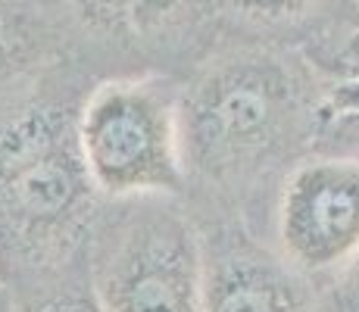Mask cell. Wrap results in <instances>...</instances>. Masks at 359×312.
<instances>
[{
  "instance_id": "obj_10",
  "label": "cell",
  "mask_w": 359,
  "mask_h": 312,
  "mask_svg": "<svg viewBox=\"0 0 359 312\" xmlns=\"http://www.w3.org/2000/svg\"><path fill=\"white\" fill-rule=\"evenodd\" d=\"M334 4L347 0H216V19L231 32L247 34H281L297 29L322 32L331 25L328 13Z\"/></svg>"
},
{
  "instance_id": "obj_3",
  "label": "cell",
  "mask_w": 359,
  "mask_h": 312,
  "mask_svg": "<svg viewBox=\"0 0 359 312\" xmlns=\"http://www.w3.org/2000/svg\"><path fill=\"white\" fill-rule=\"evenodd\" d=\"M169 75H113L79 107V150L94 191L113 200L178 194L188 178Z\"/></svg>"
},
{
  "instance_id": "obj_4",
  "label": "cell",
  "mask_w": 359,
  "mask_h": 312,
  "mask_svg": "<svg viewBox=\"0 0 359 312\" xmlns=\"http://www.w3.org/2000/svg\"><path fill=\"white\" fill-rule=\"evenodd\" d=\"M137 200L94 250L91 287L103 312H203L206 256L182 212Z\"/></svg>"
},
{
  "instance_id": "obj_7",
  "label": "cell",
  "mask_w": 359,
  "mask_h": 312,
  "mask_svg": "<svg viewBox=\"0 0 359 312\" xmlns=\"http://www.w3.org/2000/svg\"><path fill=\"white\" fill-rule=\"evenodd\" d=\"M75 47L57 0H0V113L69 66Z\"/></svg>"
},
{
  "instance_id": "obj_14",
  "label": "cell",
  "mask_w": 359,
  "mask_h": 312,
  "mask_svg": "<svg viewBox=\"0 0 359 312\" xmlns=\"http://www.w3.org/2000/svg\"><path fill=\"white\" fill-rule=\"evenodd\" d=\"M347 6L353 10V16H356V22H359V0H347Z\"/></svg>"
},
{
  "instance_id": "obj_1",
  "label": "cell",
  "mask_w": 359,
  "mask_h": 312,
  "mask_svg": "<svg viewBox=\"0 0 359 312\" xmlns=\"http://www.w3.org/2000/svg\"><path fill=\"white\" fill-rule=\"evenodd\" d=\"M178 119L188 172L216 184L247 182L297 137H313V62L269 41L225 44L178 91Z\"/></svg>"
},
{
  "instance_id": "obj_9",
  "label": "cell",
  "mask_w": 359,
  "mask_h": 312,
  "mask_svg": "<svg viewBox=\"0 0 359 312\" xmlns=\"http://www.w3.org/2000/svg\"><path fill=\"white\" fill-rule=\"evenodd\" d=\"M303 53L316 72L313 137H328L337 156H359V22L325 25Z\"/></svg>"
},
{
  "instance_id": "obj_6",
  "label": "cell",
  "mask_w": 359,
  "mask_h": 312,
  "mask_svg": "<svg viewBox=\"0 0 359 312\" xmlns=\"http://www.w3.org/2000/svg\"><path fill=\"white\" fill-rule=\"evenodd\" d=\"M75 44L103 50H163L219 22L200 0H57Z\"/></svg>"
},
{
  "instance_id": "obj_15",
  "label": "cell",
  "mask_w": 359,
  "mask_h": 312,
  "mask_svg": "<svg viewBox=\"0 0 359 312\" xmlns=\"http://www.w3.org/2000/svg\"><path fill=\"white\" fill-rule=\"evenodd\" d=\"M200 4H206L210 10H216V0H200Z\"/></svg>"
},
{
  "instance_id": "obj_12",
  "label": "cell",
  "mask_w": 359,
  "mask_h": 312,
  "mask_svg": "<svg viewBox=\"0 0 359 312\" xmlns=\"http://www.w3.org/2000/svg\"><path fill=\"white\" fill-rule=\"evenodd\" d=\"M319 312H359V253L334 275L331 294Z\"/></svg>"
},
{
  "instance_id": "obj_8",
  "label": "cell",
  "mask_w": 359,
  "mask_h": 312,
  "mask_svg": "<svg viewBox=\"0 0 359 312\" xmlns=\"http://www.w3.org/2000/svg\"><path fill=\"white\" fill-rule=\"evenodd\" d=\"M203 312H316V303L306 275L285 259L250 247H225L206 259Z\"/></svg>"
},
{
  "instance_id": "obj_11",
  "label": "cell",
  "mask_w": 359,
  "mask_h": 312,
  "mask_svg": "<svg viewBox=\"0 0 359 312\" xmlns=\"http://www.w3.org/2000/svg\"><path fill=\"white\" fill-rule=\"evenodd\" d=\"M19 312H103V309H100V300L94 294L91 281H88V287L85 284H69V287L50 290L41 300L19 306Z\"/></svg>"
},
{
  "instance_id": "obj_2",
  "label": "cell",
  "mask_w": 359,
  "mask_h": 312,
  "mask_svg": "<svg viewBox=\"0 0 359 312\" xmlns=\"http://www.w3.org/2000/svg\"><path fill=\"white\" fill-rule=\"evenodd\" d=\"M66 66L0 113V259L38 266L85 231L94 184L79 150V107L57 91Z\"/></svg>"
},
{
  "instance_id": "obj_13",
  "label": "cell",
  "mask_w": 359,
  "mask_h": 312,
  "mask_svg": "<svg viewBox=\"0 0 359 312\" xmlns=\"http://www.w3.org/2000/svg\"><path fill=\"white\" fill-rule=\"evenodd\" d=\"M0 312H19L16 297L10 294V287H6V284H0Z\"/></svg>"
},
{
  "instance_id": "obj_5",
  "label": "cell",
  "mask_w": 359,
  "mask_h": 312,
  "mask_svg": "<svg viewBox=\"0 0 359 312\" xmlns=\"http://www.w3.org/2000/svg\"><path fill=\"white\" fill-rule=\"evenodd\" d=\"M281 259L300 275H337L359 253V156H316L278 200Z\"/></svg>"
}]
</instances>
